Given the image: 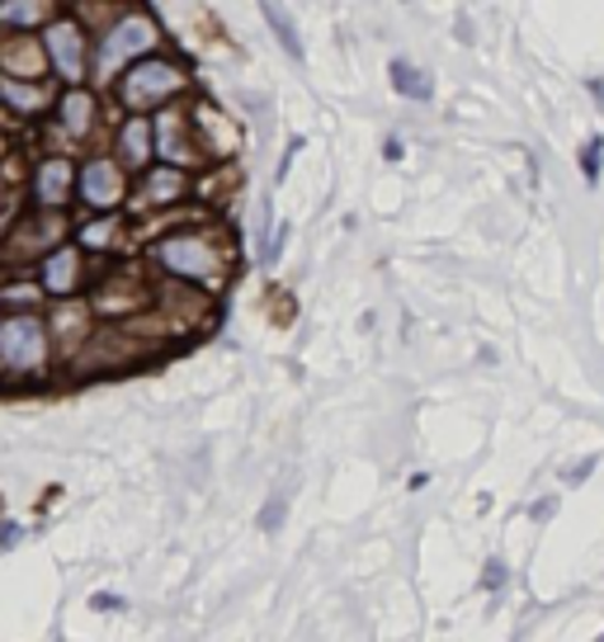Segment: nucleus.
Returning a JSON list of instances; mask_svg holds the SVG:
<instances>
[{
	"label": "nucleus",
	"instance_id": "nucleus-1",
	"mask_svg": "<svg viewBox=\"0 0 604 642\" xmlns=\"http://www.w3.org/2000/svg\"><path fill=\"white\" fill-rule=\"evenodd\" d=\"M47 359V331L38 317L0 322V373H34Z\"/></svg>",
	"mask_w": 604,
	"mask_h": 642
},
{
	"label": "nucleus",
	"instance_id": "nucleus-2",
	"mask_svg": "<svg viewBox=\"0 0 604 642\" xmlns=\"http://www.w3.org/2000/svg\"><path fill=\"white\" fill-rule=\"evenodd\" d=\"M161 264L175 270L180 279H199V284H217L222 256L213 250L209 237H170L161 241Z\"/></svg>",
	"mask_w": 604,
	"mask_h": 642
},
{
	"label": "nucleus",
	"instance_id": "nucleus-3",
	"mask_svg": "<svg viewBox=\"0 0 604 642\" xmlns=\"http://www.w3.org/2000/svg\"><path fill=\"white\" fill-rule=\"evenodd\" d=\"M175 90H184V76L170 67V61H142V67L123 81V100H128L133 109H152V104H166Z\"/></svg>",
	"mask_w": 604,
	"mask_h": 642
},
{
	"label": "nucleus",
	"instance_id": "nucleus-4",
	"mask_svg": "<svg viewBox=\"0 0 604 642\" xmlns=\"http://www.w3.org/2000/svg\"><path fill=\"white\" fill-rule=\"evenodd\" d=\"M156 48V24L152 20H123L114 24V34L104 38V48H100V71H119L123 61H133L137 53H152Z\"/></svg>",
	"mask_w": 604,
	"mask_h": 642
},
{
	"label": "nucleus",
	"instance_id": "nucleus-5",
	"mask_svg": "<svg viewBox=\"0 0 604 642\" xmlns=\"http://www.w3.org/2000/svg\"><path fill=\"white\" fill-rule=\"evenodd\" d=\"M47 53H53L57 71L67 76V81H81L86 76V43L76 34V24H53L47 29Z\"/></svg>",
	"mask_w": 604,
	"mask_h": 642
},
{
	"label": "nucleus",
	"instance_id": "nucleus-6",
	"mask_svg": "<svg viewBox=\"0 0 604 642\" xmlns=\"http://www.w3.org/2000/svg\"><path fill=\"white\" fill-rule=\"evenodd\" d=\"M81 199L90 203V209H109V203L123 199V176L114 161H90L81 170Z\"/></svg>",
	"mask_w": 604,
	"mask_h": 642
},
{
	"label": "nucleus",
	"instance_id": "nucleus-7",
	"mask_svg": "<svg viewBox=\"0 0 604 642\" xmlns=\"http://www.w3.org/2000/svg\"><path fill=\"white\" fill-rule=\"evenodd\" d=\"M34 190H38L43 209H61V203H67V190H71V166L67 161H43L38 176H34Z\"/></svg>",
	"mask_w": 604,
	"mask_h": 642
},
{
	"label": "nucleus",
	"instance_id": "nucleus-8",
	"mask_svg": "<svg viewBox=\"0 0 604 642\" xmlns=\"http://www.w3.org/2000/svg\"><path fill=\"white\" fill-rule=\"evenodd\" d=\"M76 284H81V256H76V250H57V256L43 264V289L47 293H71Z\"/></svg>",
	"mask_w": 604,
	"mask_h": 642
},
{
	"label": "nucleus",
	"instance_id": "nucleus-9",
	"mask_svg": "<svg viewBox=\"0 0 604 642\" xmlns=\"http://www.w3.org/2000/svg\"><path fill=\"white\" fill-rule=\"evenodd\" d=\"M392 86H396V95H406V100H430L435 95V81L421 67H411L406 57L392 61Z\"/></svg>",
	"mask_w": 604,
	"mask_h": 642
},
{
	"label": "nucleus",
	"instance_id": "nucleus-10",
	"mask_svg": "<svg viewBox=\"0 0 604 642\" xmlns=\"http://www.w3.org/2000/svg\"><path fill=\"white\" fill-rule=\"evenodd\" d=\"M0 100H10L14 109L34 114V109L47 104V90H43L38 81H14V76H0Z\"/></svg>",
	"mask_w": 604,
	"mask_h": 642
},
{
	"label": "nucleus",
	"instance_id": "nucleus-11",
	"mask_svg": "<svg viewBox=\"0 0 604 642\" xmlns=\"http://www.w3.org/2000/svg\"><path fill=\"white\" fill-rule=\"evenodd\" d=\"M184 194V176L180 170H152L147 184H142V203H170Z\"/></svg>",
	"mask_w": 604,
	"mask_h": 642
},
{
	"label": "nucleus",
	"instance_id": "nucleus-12",
	"mask_svg": "<svg viewBox=\"0 0 604 642\" xmlns=\"http://www.w3.org/2000/svg\"><path fill=\"white\" fill-rule=\"evenodd\" d=\"M47 10H53V0H0V24L24 29V24H38Z\"/></svg>",
	"mask_w": 604,
	"mask_h": 642
},
{
	"label": "nucleus",
	"instance_id": "nucleus-13",
	"mask_svg": "<svg viewBox=\"0 0 604 642\" xmlns=\"http://www.w3.org/2000/svg\"><path fill=\"white\" fill-rule=\"evenodd\" d=\"M90 119H94V100L86 95V90H71L67 100H61V123H67V133H90Z\"/></svg>",
	"mask_w": 604,
	"mask_h": 642
},
{
	"label": "nucleus",
	"instance_id": "nucleus-14",
	"mask_svg": "<svg viewBox=\"0 0 604 642\" xmlns=\"http://www.w3.org/2000/svg\"><path fill=\"white\" fill-rule=\"evenodd\" d=\"M265 20L275 24V34H279V43H283V53L289 57H302V43H298V29H293V20H289V10L279 5V0H265Z\"/></svg>",
	"mask_w": 604,
	"mask_h": 642
},
{
	"label": "nucleus",
	"instance_id": "nucleus-15",
	"mask_svg": "<svg viewBox=\"0 0 604 642\" xmlns=\"http://www.w3.org/2000/svg\"><path fill=\"white\" fill-rule=\"evenodd\" d=\"M123 156H128V166H142L152 156V128L142 119H133L128 128H123Z\"/></svg>",
	"mask_w": 604,
	"mask_h": 642
},
{
	"label": "nucleus",
	"instance_id": "nucleus-16",
	"mask_svg": "<svg viewBox=\"0 0 604 642\" xmlns=\"http://www.w3.org/2000/svg\"><path fill=\"white\" fill-rule=\"evenodd\" d=\"M600 170H604V137L591 133V137H585V147H581V176H585V184H600Z\"/></svg>",
	"mask_w": 604,
	"mask_h": 642
},
{
	"label": "nucleus",
	"instance_id": "nucleus-17",
	"mask_svg": "<svg viewBox=\"0 0 604 642\" xmlns=\"http://www.w3.org/2000/svg\"><path fill=\"white\" fill-rule=\"evenodd\" d=\"M81 246H90V250H109V246H119V223L109 217V223H90V227H81Z\"/></svg>",
	"mask_w": 604,
	"mask_h": 642
},
{
	"label": "nucleus",
	"instance_id": "nucleus-18",
	"mask_svg": "<svg viewBox=\"0 0 604 642\" xmlns=\"http://www.w3.org/2000/svg\"><path fill=\"white\" fill-rule=\"evenodd\" d=\"M34 48H24V43H14V48H5V67L24 71V76H38V57H29Z\"/></svg>",
	"mask_w": 604,
	"mask_h": 642
},
{
	"label": "nucleus",
	"instance_id": "nucleus-19",
	"mask_svg": "<svg viewBox=\"0 0 604 642\" xmlns=\"http://www.w3.org/2000/svg\"><path fill=\"white\" fill-rule=\"evenodd\" d=\"M482 586H486V590H501V586H505V562H501V557H491L486 567H482Z\"/></svg>",
	"mask_w": 604,
	"mask_h": 642
},
{
	"label": "nucleus",
	"instance_id": "nucleus-20",
	"mask_svg": "<svg viewBox=\"0 0 604 642\" xmlns=\"http://www.w3.org/2000/svg\"><path fill=\"white\" fill-rule=\"evenodd\" d=\"M260 525H265V529H279V525H283V500H269V510L260 515Z\"/></svg>",
	"mask_w": 604,
	"mask_h": 642
},
{
	"label": "nucleus",
	"instance_id": "nucleus-21",
	"mask_svg": "<svg viewBox=\"0 0 604 642\" xmlns=\"http://www.w3.org/2000/svg\"><path fill=\"white\" fill-rule=\"evenodd\" d=\"M595 463H600V459H585V463H577V468H571V482H585V477L595 473Z\"/></svg>",
	"mask_w": 604,
	"mask_h": 642
},
{
	"label": "nucleus",
	"instance_id": "nucleus-22",
	"mask_svg": "<svg viewBox=\"0 0 604 642\" xmlns=\"http://www.w3.org/2000/svg\"><path fill=\"white\" fill-rule=\"evenodd\" d=\"M591 95H595V104L604 109V81H600V76H595V81H591Z\"/></svg>",
	"mask_w": 604,
	"mask_h": 642
}]
</instances>
